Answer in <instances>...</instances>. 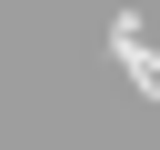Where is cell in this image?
<instances>
[{"label": "cell", "mask_w": 160, "mask_h": 150, "mask_svg": "<svg viewBox=\"0 0 160 150\" xmlns=\"http://www.w3.org/2000/svg\"><path fill=\"white\" fill-rule=\"evenodd\" d=\"M110 60H120V70H130V80H140V100H160V50H150V40H140V20H130V10H120V20H110Z\"/></svg>", "instance_id": "6da1fadb"}]
</instances>
